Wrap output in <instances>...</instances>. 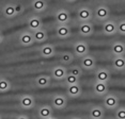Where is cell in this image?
I'll list each match as a JSON object with an SVG mask.
<instances>
[{"instance_id": "cell-28", "label": "cell", "mask_w": 125, "mask_h": 119, "mask_svg": "<svg viewBox=\"0 0 125 119\" xmlns=\"http://www.w3.org/2000/svg\"><path fill=\"white\" fill-rule=\"evenodd\" d=\"M66 1H69V2H75L76 0H66Z\"/></svg>"}, {"instance_id": "cell-23", "label": "cell", "mask_w": 125, "mask_h": 119, "mask_svg": "<svg viewBox=\"0 0 125 119\" xmlns=\"http://www.w3.org/2000/svg\"><path fill=\"white\" fill-rule=\"evenodd\" d=\"M4 14L8 17L15 16V14H17V13H16V10H15V5H8V7H5Z\"/></svg>"}, {"instance_id": "cell-26", "label": "cell", "mask_w": 125, "mask_h": 119, "mask_svg": "<svg viewBox=\"0 0 125 119\" xmlns=\"http://www.w3.org/2000/svg\"><path fill=\"white\" fill-rule=\"evenodd\" d=\"M15 119H30V118H29V116H27V115H18Z\"/></svg>"}, {"instance_id": "cell-13", "label": "cell", "mask_w": 125, "mask_h": 119, "mask_svg": "<svg viewBox=\"0 0 125 119\" xmlns=\"http://www.w3.org/2000/svg\"><path fill=\"white\" fill-rule=\"evenodd\" d=\"M19 42H21L24 46H29V45L34 42L33 39V32H29V31H25L21 36H19Z\"/></svg>"}, {"instance_id": "cell-15", "label": "cell", "mask_w": 125, "mask_h": 119, "mask_svg": "<svg viewBox=\"0 0 125 119\" xmlns=\"http://www.w3.org/2000/svg\"><path fill=\"white\" fill-rule=\"evenodd\" d=\"M28 28L33 31L39 30L40 28H42V21L40 19L39 15H34L29 19V21H28Z\"/></svg>"}, {"instance_id": "cell-1", "label": "cell", "mask_w": 125, "mask_h": 119, "mask_svg": "<svg viewBox=\"0 0 125 119\" xmlns=\"http://www.w3.org/2000/svg\"><path fill=\"white\" fill-rule=\"evenodd\" d=\"M103 106L106 110H115L120 106V98L116 95H115V94H107L104 97Z\"/></svg>"}, {"instance_id": "cell-25", "label": "cell", "mask_w": 125, "mask_h": 119, "mask_svg": "<svg viewBox=\"0 0 125 119\" xmlns=\"http://www.w3.org/2000/svg\"><path fill=\"white\" fill-rule=\"evenodd\" d=\"M118 33L121 35H125V19H121L118 22Z\"/></svg>"}, {"instance_id": "cell-7", "label": "cell", "mask_w": 125, "mask_h": 119, "mask_svg": "<svg viewBox=\"0 0 125 119\" xmlns=\"http://www.w3.org/2000/svg\"><path fill=\"white\" fill-rule=\"evenodd\" d=\"M95 79L98 82H104L108 83L111 80V72L107 68H101V69H96L95 72Z\"/></svg>"}, {"instance_id": "cell-14", "label": "cell", "mask_w": 125, "mask_h": 119, "mask_svg": "<svg viewBox=\"0 0 125 119\" xmlns=\"http://www.w3.org/2000/svg\"><path fill=\"white\" fill-rule=\"evenodd\" d=\"M52 106H48V105H44L39 107V117L41 119H49L52 116Z\"/></svg>"}, {"instance_id": "cell-3", "label": "cell", "mask_w": 125, "mask_h": 119, "mask_svg": "<svg viewBox=\"0 0 125 119\" xmlns=\"http://www.w3.org/2000/svg\"><path fill=\"white\" fill-rule=\"evenodd\" d=\"M103 34L108 36H113L118 34V22L113 19H108L103 22Z\"/></svg>"}, {"instance_id": "cell-8", "label": "cell", "mask_w": 125, "mask_h": 119, "mask_svg": "<svg viewBox=\"0 0 125 119\" xmlns=\"http://www.w3.org/2000/svg\"><path fill=\"white\" fill-rule=\"evenodd\" d=\"M111 53L113 56L125 55V42L118 41L111 44Z\"/></svg>"}, {"instance_id": "cell-2", "label": "cell", "mask_w": 125, "mask_h": 119, "mask_svg": "<svg viewBox=\"0 0 125 119\" xmlns=\"http://www.w3.org/2000/svg\"><path fill=\"white\" fill-rule=\"evenodd\" d=\"M93 17L99 22H104L110 19V8L107 7V5H98L97 8H95L94 13H93Z\"/></svg>"}, {"instance_id": "cell-22", "label": "cell", "mask_w": 125, "mask_h": 119, "mask_svg": "<svg viewBox=\"0 0 125 119\" xmlns=\"http://www.w3.org/2000/svg\"><path fill=\"white\" fill-rule=\"evenodd\" d=\"M64 80L69 85L78 84V76H73V75H66V76L64 78Z\"/></svg>"}, {"instance_id": "cell-5", "label": "cell", "mask_w": 125, "mask_h": 119, "mask_svg": "<svg viewBox=\"0 0 125 119\" xmlns=\"http://www.w3.org/2000/svg\"><path fill=\"white\" fill-rule=\"evenodd\" d=\"M106 110L103 105H93L89 110V118L90 119H104Z\"/></svg>"}, {"instance_id": "cell-18", "label": "cell", "mask_w": 125, "mask_h": 119, "mask_svg": "<svg viewBox=\"0 0 125 119\" xmlns=\"http://www.w3.org/2000/svg\"><path fill=\"white\" fill-rule=\"evenodd\" d=\"M57 34H58L59 37H62V38L69 37L70 36V28H69V26H67V24L59 25L58 29H57Z\"/></svg>"}, {"instance_id": "cell-19", "label": "cell", "mask_w": 125, "mask_h": 119, "mask_svg": "<svg viewBox=\"0 0 125 119\" xmlns=\"http://www.w3.org/2000/svg\"><path fill=\"white\" fill-rule=\"evenodd\" d=\"M46 5H47V3L45 0H33V2H32L33 10L38 13L44 12L45 8H46Z\"/></svg>"}, {"instance_id": "cell-12", "label": "cell", "mask_w": 125, "mask_h": 119, "mask_svg": "<svg viewBox=\"0 0 125 119\" xmlns=\"http://www.w3.org/2000/svg\"><path fill=\"white\" fill-rule=\"evenodd\" d=\"M66 76V70L65 66H57L52 69V78L56 80H63Z\"/></svg>"}, {"instance_id": "cell-27", "label": "cell", "mask_w": 125, "mask_h": 119, "mask_svg": "<svg viewBox=\"0 0 125 119\" xmlns=\"http://www.w3.org/2000/svg\"><path fill=\"white\" fill-rule=\"evenodd\" d=\"M71 119H82L81 117H73V118H71Z\"/></svg>"}, {"instance_id": "cell-10", "label": "cell", "mask_w": 125, "mask_h": 119, "mask_svg": "<svg viewBox=\"0 0 125 119\" xmlns=\"http://www.w3.org/2000/svg\"><path fill=\"white\" fill-rule=\"evenodd\" d=\"M93 93L96 96H101V97L106 96L108 94V84L104 83V82L96 81L94 85H93Z\"/></svg>"}, {"instance_id": "cell-16", "label": "cell", "mask_w": 125, "mask_h": 119, "mask_svg": "<svg viewBox=\"0 0 125 119\" xmlns=\"http://www.w3.org/2000/svg\"><path fill=\"white\" fill-rule=\"evenodd\" d=\"M56 19H57V21H58L59 25H65L70 21V15L66 11L61 10V11H59V12H57Z\"/></svg>"}, {"instance_id": "cell-20", "label": "cell", "mask_w": 125, "mask_h": 119, "mask_svg": "<svg viewBox=\"0 0 125 119\" xmlns=\"http://www.w3.org/2000/svg\"><path fill=\"white\" fill-rule=\"evenodd\" d=\"M46 37H47L46 32L43 29L33 31V39H34V42H43L46 39Z\"/></svg>"}, {"instance_id": "cell-6", "label": "cell", "mask_w": 125, "mask_h": 119, "mask_svg": "<svg viewBox=\"0 0 125 119\" xmlns=\"http://www.w3.org/2000/svg\"><path fill=\"white\" fill-rule=\"evenodd\" d=\"M94 33V25L92 21H86L79 24V34L80 36H90Z\"/></svg>"}, {"instance_id": "cell-29", "label": "cell", "mask_w": 125, "mask_h": 119, "mask_svg": "<svg viewBox=\"0 0 125 119\" xmlns=\"http://www.w3.org/2000/svg\"><path fill=\"white\" fill-rule=\"evenodd\" d=\"M49 119H58V118H55V117H50Z\"/></svg>"}, {"instance_id": "cell-4", "label": "cell", "mask_w": 125, "mask_h": 119, "mask_svg": "<svg viewBox=\"0 0 125 119\" xmlns=\"http://www.w3.org/2000/svg\"><path fill=\"white\" fill-rule=\"evenodd\" d=\"M93 18V12L90 8L88 7H81L77 10V19L80 22L91 21Z\"/></svg>"}, {"instance_id": "cell-30", "label": "cell", "mask_w": 125, "mask_h": 119, "mask_svg": "<svg viewBox=\"0 0 125 119\" xmlns=\"http://www.w3.org/2000/svg\"><path fill=\"white\" fill-rule=\"evenodd\" d=\"M0 119H1V118H0Z\"/></svg>"}, {"instance_id": "cell-11", "label": "cell", "mask_w": 125, "mask_h": 119, "mask_svg": "<svg viewBox=\"0 0 125 119\" xmlns=\"http://www.w3.org/2000/svg\"><path fill=\"white\" fill-rule=\"evenodd\" d=\"M81 67L83 69H95V59L91 54H87L81 58Z\"/></svg>"}, {"instance_id": "cell-17", "label": "cell", "mask_w": 125, "mask_h": 119, "mask_svg": "<svg viewBox=\"0 0 125 119\" xmlns=\"http://www.w3.org/2000/svg\"><path fill=\"white\" fill-rule=\"evenodd\" d=\"M66 104L64 96H55L52 98V107L55 109H63Z\"/></svg>"}, {"instance_id": "cell-21", "label": "cell", "mask_w": 125, "mask_h": 119, "mask_svg": "<svg viewBox=\"0 0 125 119\" xmlns=\"http://www.w3.org/2000/svg\"><path fill=\"white\" fill-rule=\"evenodd\" d=\"M115 119H125V106H119L115 110Z\"/></svg>"}, {"instance_id": "cell-9", "label": "cell", "mask_w": 125, "mask_h": 119, "mask_svg": "<svg viewBox=\"0 0 125 119\" xmlns=\"http://www.w3.org/2000/svg\"><path fill=\"white\" fill-rule=\"evenodd\" d=\"M111 67L115 71H125V55L112 56Z\"/></svg>"}, {"instance_id": "cell-24", "label": "cell", "mask_w": 125, "mask_h": 119, "mask_svg": "<svg viewBox=\"0 0 125 119\" xmlns=\"http://www.w3.org/2000/svg\"><path fill=\"white\" fill-rule=\"evenodd\" d=\"M52 47V46H44L41 49L42 55H43V56H52V51H53V49Z\"/></svg>"}]
</instances>
